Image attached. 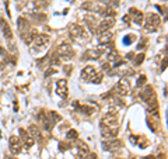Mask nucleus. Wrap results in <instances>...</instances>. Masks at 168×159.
<instances>
[{
    "mask_svg": "<svg viewBox=\"0 0 168 159\" xmlns=\"http://www.w3.org/2000/svg\"><path fill=\"white\" fill-rule=\"evenodd\" d=\"M100 125L109 128V130H119V121H118L116 114L108 113L106 116H104L101 122H100Z\"/></svg>",
    "mask_w": 168,
    "mask_h": 159,
    "instance_id": "1",
    "label": "nucleus"
},
{
    "mask_svg": "<svg viewBox=\"0 0 168 159\" xmlns=\"http://www.w3.org/2000/svg\"><path fill=\"white\" fill-rule=\"evenodd\" d=\"M160 24H161V20H160V17L156 14V13H150V14L147 16V18H146V30L147 31H157V30L160 28Z\"/></svg>",
    "mask_w": 168,
    "mask_h": 159,
    "instance_id": "2",
    "label": "nucleus"
},
{
    "mask_svg": "<svg viewBox=\"0 0 168 159\" xmlns=\"http://www.w3.org/2000/svg\"><path fill=\"white\" fill-rule=\"evenodd\" d=\"M69 32H70V37H72L73 40L83 41V40H86L87 38L86 30H84L81 26H78V24H73V26H70Z\"/></svg>",
    "mask_w": 168,
    "mask_h": 159,
    "instance_id": "3",
    "label": "nucleus"
},
{
    "mask_svg": "<svg viewBox=\"0 0 168 159\" xmlns=\"http://www.w3.org/2000/svg\"><path fill=\"white\" fill-rule=\"evenodd\" d=\"M56 54H58L59 58H62V59H72L73 57H74V51H73L72 45H69V44H60V45L58 47V51H56Z\"/></svg>",
    "mask_w": 168,
    "mask_h": 159,
    "instance_id": "4",
    "label": "nucleus"
},
{
    "mask_svg": "<svg viewBox=\"0 0 168 159\" xmlns=\"http://www.w3.org/2000/svg\"><path fill=\"white\" fill-rule=\"evenodd\" d=\"M50 37L48 34H41L35 37V42H34V51H44L46 45L49 44Z\"/></svg>",
    "mask_w": 168,
    "mask_h": 159,
    "instance_id": "5",
    "label": "nucleus"
},
{
    "mask_svg": "<svg viewBox=\"0 0 168 159\" xmlns=\"http://www.w3.org/2000/svg\"><path fill=\"white\" fill-rule=\"evenodd\" d=\"M120 147H122V142H120L119 139H115V138L106 139V141L102 142L104 151H118Z\"/></svg>",
    "mask_w": 168,
    "mask_h": 159,
    "instance_id": "6",
    "label": "nucleus"
},
{
    "mask_svg": "<svg viewBox=\"0 0 168 159\" xmlns=\"http://www.w3.org/2000/svg\"><path fill=\"white\" fill-rule=\"evenodd\" d=\"M115 90H116L115 93H118L119 96H126V94L129 93V90H130V83H129V80L128 79H122L116 85Z\"/></svg>",
    "mask_w": 168,
    "mask_h": 159,
    "instance_id": "7",
    "label": "nucleus"
},
{
    "mask_svg": "<svg viewBox=\"0 0 168 159\" xmlns=\"http://www.w3.org/2000/svg\"><path fill=\"white\" fill-rule=\"evenodd\" d=\"M114 24H115L114 18H105V20H102L100 24H98L97 32H98V34H102V32L109 31V28H112V27H114Z\"/></svg>",
    "mask_w": 168,
    "mask_h": 159,
    "instance_id": "8",
    "label": "nucleus"
},
{
    "mask_svg": "<svg viewBox=\"0 0 168 159\" xmlns=\"http://www.w3.org/2000/svg\"><path fill=\"white\" fill-rule=\"evenodd\" d=\"M97 71H95L94 66H86V68L81 71V79L84 82H91V79L95 76Z\"/></svg>",
    "mask_w": 168,
    "mask_h": 159,
    "instance_id": "9",
    "label": "nucleus"
},
{
    "mask_svg": "<svg viewBox=\"0 0 168 159\" xmlns=\"http://www.w3.org/2000/svg\"><path fill=\"white\" fill-rule=\"evenodd\" d=\"M104 54V49H87L83 54V59L88 61V59H98L101 58V55Z\"/></svg>",
    "mask_w": 168,
    "mask_h": 159,
    "instance_id": "10",
    "label": "nucleus"
},
{
    "mask_svg": "<svg viewBox=\"0 0 168 159\" xmlns=\"http://www.w3.org/2000/svg\"><path fill=\"white\" fill-rule=\"evenodd\" d=\"M56 93H58L62 99H66V96H67V82L64 79L56 82Z\"/></svg>",
    "mask_w": 168,
    "mask_h": 159,
    "instance_id": "11",
    "label": "nucleus"
},
{
    "mask_svg": "<svg viewBox=\"0 0 168 159\" xmlns=\"http://www.w3.org/2000/svg\"><path fill=\"white\" fill-rule=\"evenodd\" d=\"M20 135H21V137H18V138H21L22 141H24L25 147L31 148V147H32L34 144H35V139H34L32 137H31L30 134H28V132H27V131H25V130H22V128H21V130H20Z\"/></svg>",
    "mask_w": 168,
    "mask_h": 159,
    "instance_id": "12",
    "label": "nucleus"
},
{
    "mask_svg": "<svg viewBox=\"0 0 168 159\" xmlns=\"http://www.w3.org/2000/svg\"><path fill=\"white\" fill-rule=\"evenodd\" d=\"M0 28H2L3 34H4V37L7 38V40H11V38H13V32H11L10 26H8V23H6V20L2 17H0Z\"/></svg>",
    "mask_w": 168,
    "mask_h": 159,
    "instance_id": "13",
    "label": "nucleus"
},
{
    "mask_svg": "<svg viewBox=\"0 0 168 159\" xmlns=\"http://www.w3.org/2000/svg\"><path fill=\"white\" fill-rule=\"evenodd\" d=\"M112 40H114V34L109 32V31L102 32V34H100V37H98V42H100L101 45H105V44L112 42Z\"/></svg>",
    "mask_w": 168,
    "mask_h": 159,
    "instance_id": "14",
    "label": "nucleus"
},
{
    "mask_svg": "<svg viewBox=\"0 0 168 159\" xmlns=\"http://www.w3.org/2000/svg\"><path fill=\"white\" fill-rule=\"evenodd\" d=\"M28 134H30L34 139H38V141L42 139V134H41V131H39L38 125H30V127H28Z\"/></svg>",
    "mask_w": 168,
    "mask_h": 159,
    "instance_id": "15",
    "label": "nucleus"
},
{
    "mask_svg": "<svg viewBox=\"0 0 168 159\" xmlns=\"http://www.w3.org/2000/svg\"><path fill=\"white\" fill-rule=\"evenodd\" d=\"M130 14L133 16V21H134V24H142L143 23V13L142 12H139V10H136V9H130Z\"/></svg>",
    "mask_w": 168,
    "mask_h": 159,
    "instance_id": "16",
    "label": "nucleus"
},
{
    "mask_svg": "<svg viewBox=\"0 0 168 159\" xmlns=\"http://www.w3.org/2000/svg\"><path fill=\"white\" fill-rule=\"evenodd\" d=\"M87 155H88V147L86 144H83V142H80L77 147V156L78 158H84Z\"/></svg>",
    "mask_w": 168,
    "mask_h": 159,
    "instance_id": "17",
    "label": "nucleus"
},
{
    "mask_svg": "<svg viewBox=\"0 0 168 159\" xmlns=\"http://www.w3.org/2000/svg\"><path fill=\"white\" fill-rule=\"evenodd\" d=\"M74 103H76L74 107L77 108V110L80 111V113H84L86 116H91V114L94 113V108H92V107H88V106H78V104H77V102H74Z\"/></svg>",
    "mask_w": 168,
    "mask_h": 159,
    "instance_id": "18",
    "label": "nucleus"
},
{
    "mask_svg": "<svg viewBox=\"0 0 168 159\" xmlns=\"http://www.w3.org/2000/svg\"><path fill=\"white\" fill-rule=\"evenodd\" d=\"M17 23H18V30H20V32H21V34H24V31H25V30H27V31H28V28H30V26H28V21L25 20V18L20 17L18 20H17Z\"/></svg>",
    "mask_w": 168,
    "mask_h": 159,
    "instance_id": "19",
    "label": "nucleus"
},
{
    "mask_svg": "<svg viewBox=\"0 0 168 159\" xmlns=\"http://www.w3.org/2000/svg\"><path fill=\"white\" fill-rule=\"evenodd\" d=\"M36 37V32L35 31H32V32H27V34H22L21 35V38H22V41H24L27 45H30L31 42L34 41V38Z\"/></svg>",
    "mask_w": 168,
    "mask_h": 159,
    "instance_id": "20",
    "label": "nucleus"
},
{
    "mask_svg": "<svg viewBox=\"0 0 168 159\" xmlns=\"http://www.w3.org/2000/svg\"><path fill=\"white\" fill-rule=\"evenodd\" d=\"M100 3L104 4L105 7H111V9H115V7L119 6V2L118 0H100Z\"/></svg>",
    "mask_w": 168,
    "mask_h": 159,
    "instance_id": "21",
    "label": "nucleus"
},
{
    "mask_svg": "<svg viewBox=\"0 0 168 159\" xmlns=\"http://www.w3.org/2000/svg\"><path fill=\"white\" fill-rule=\"evenodd\" d=\"M123 44L125 45H130V44H133L134 41H136V35L134 34H129V35H126V37H123Z\"/></svg>",
    "mask_w": 168,
    "mask_h": 159,
    "instance_id": "22",
    "label": "nucleus"
},
{
    "mask_svg": "<svg viewBox=\"0 0 168 159\" xmlns=\"http://www.w3.org/2000/svg\"><path fill=\"white\" fill-rule=\"evenodd\" d=\"M21 144L20 142H17V144H13V145H10V151H11V153L13 155H18L20 152H21Z\"/></svg>",
    "mask_w": 168,
    "mask_h": 159,
    "instance_id": "23",
    "label": "nucleus"
},
{
    "mask_svg": "<svg viewBox=\"0 0 168 159\" xmlns=\"http://www.w3.org/2000/svg\"><path fill=\"white\" fill-rule=\"evenodd\" d=\"M102 76H104L102 72H97V73H95V76L91 79V83H97V85H100L101 80H102Z\"/></svg>",
    "mask_w": 168,
    "mask_h": 159,
    "instance_id": "24",
    "label": "nucleus"
},
{
    "mask_svg": "<svg viewBox=\"0 0 168 159\" xmlns=\"http://www.w3.org/2000/svg\"><path fill=\"white\" fill-rule=\"evenodd\" d=\"M66 137H67V139H70V141H72V139L74 141V139H77L78 134H77V131H76V130H70L69 132H67Z\"/></svg>",
    "mask_w": 168,
    "mask_h": 159,
    "instance_id": "25",
    "label": "nucleus"
},
{
    "mask_svg": "<svg viewBox=\"0 0 168 159\" xmlns=\"http://www.w3.org/2000/svg\"><path fill=\"white\" fill-rule=\"evenodd\" d=\"M143 61H144V54H140V55H137L136 59H134L133 62H134V65L136 66H139L140 63H143Z\"/></svg>",
    "mask_w": 168,
    "mask_h": 159,
    "instance_id": "26",
    "label": "nucleus"
},
{
    "mask_svg": "<svg viewBox=\"0 0 168 159\" xmlns=\"http://www.w3.org/2000/svg\"><path fill=\"white\" fill-rule=\"evenodd\" d=\"M8 142H10V145L17 144V142H20V138H18V137H16V135H11L10 137V141H8Z\"/></svg>",
    "mask_w": 168,
    "mask_h": 159,
    "instance_id": "27",
    "label": "nucleus"
},
{
    "mask_svg": "<svg viewBox=\"0 0 168 159\" xmlns=\"http://www.w3.org/2000/svg\"><path fill=\"white\" fill-rule=\"evenodd\" d=\"M144 83H146V76L142 75V76L139 77V80H137V86H142V85H144Z\"/></svg>",
    "mask_w": 168,
    "mask_h": 159,
    "instance_id": "28",
    "label": "nucleus"
},
{
    "mask_svg": "<svg viewBox=\"0 0 168 159\" xmlns=\"http://www.w3.org/2000/svg\"><path fill=\"white\" fill-rule=\"evenodd\" d=\"M45 0H36V3H35V6L36 7H45L46 6V3H44Z\"/></svg>",
    "mask_w": 168,
    "mask_h": 159,
    "instance_id": "29",
    "label": "nucleus"
},
{
    "mask_svg": "<svg viewBox=\"0 0 168 159\" xmlns=\"http://www.w3.org/2000/svg\"><path fill=\"white\" fill-rule=\"evenodd\" d=\"M64 73H66V75H70V73H72V66H70V65H66V66H64Z\"/></svg>",
    "mask_w": 168,
    "mask_h": 159,
    "instance_id": "30",
    "label": "nucleus"
},
{
    "mask_svg": "<svg viewBox=\"0 0 168 159\" xmlns=\"http://www.w3.org/2000/svg\"><path fill=\"white\" fill-rule=\"evenodd\" d=\"M84 159H97V155L95 153H88L87 156H84Z\"/></svg>",
    "mask_w": 168,
    "mask_h": 159,
    "instance_id": "31",
    "label": "nucleus"
},
{
    "mask_svg": "<svg viewBox=\"0 0 168 159\" xmlns=\"http://www.w3.org/2000/svg\"><path fill=\"white\" fill-rule=\"evenodd\" d=\"M165 68H167V59H164V63L161 65V71H165Z\"/></svg>",
    "mask_w": 168,
    "mask_h": 159,
    "instance_id": "32",
    "label": "nucleus"
},
{
    "mask_svg": "<svg viewBox=\"0 0 168 159\" xmlns=\"http://www.w3.org/2000/svg\"><path fill=\"white\" fill-rule=\"evenodd\" d=\"M59 147H60V149H67V147H69V145H67V144H60V145H59Z\"/></svg>",
    "mask_w": 168,
    "mask_h": 159,
    "instance_id": "33",
    "label": "nucleus"
},
{
    "mask_svg": "<svg viewBox=\"0 0 168 159\" xmlns=\"http://www.w3.org/2000/svg\"><path fill=\"white\" fill-rule=\"evenodd\" d=\"M123 21H126V23L130 21V17H129V16H125V17H123Z\"/></svg>",
    "mask_w": 168,
    "mask_h": 159,
    "instance_id": "34",
    "label": "nucleus"
},
{
    "mask_svg": "<svg viewBox=\"0 0 168 159\" xmlns=\"http://www.w3.org/2000/svg\"><path fill=\"white\" fill-rule=\"evenodd\" d=\"M132 57H133V54H132V52H130V54L126 55V58H128V59H132Z\"/></svg>",
    "mask_w": 168,
    "mask_h": 159,
    "instance_id": "35",
    "label": "nucleus"
}]
</instances>
